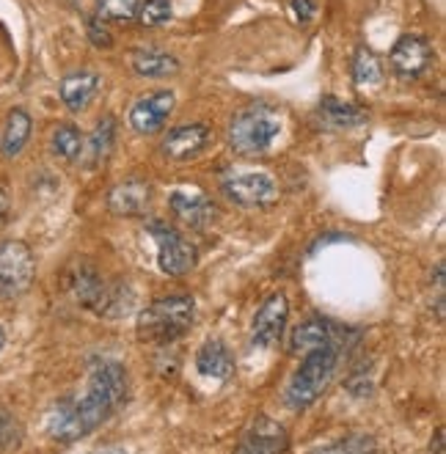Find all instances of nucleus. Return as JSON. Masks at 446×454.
<instances>
[{"label":"nucleus","mask_w":446,"mask_h":454,"mask_svg":"<svg viewBox=\"0 0 446 454\" xmlns=\"http://www.w3.org/2000/svg\"><path fill=\"white\" fill-rule=\"evenodd\" d=\"M129 396V375L119 361H94L83 391L59 399L44 416V433L59 443H74L113 419Z\"/></svg>","instance_id":"f257e3e1"},{"label":"nucleus","mask_w":446,"mask_h":454,"mask_svg":"<svg viewBox=\"0 0 446 454\" xmlns=\"http://www.w3.org/2000/svg\"><path fill=\"white\" fill-rule=\"evenodd\" d=\"M196 301L191 295H166L149 303L136 323V333L144 344H171L193 328Z\"/></svg>","instance_id":"f03ea898"},{"label":"nucleus","mask_w":446,"mask_h":454,"mask_svg":"<svg viewBox=\"0 0 446 454\" xmlns=\"http://www.w3.org/2000/svg\"><path fill=\"white\" fill-rule=\"evenodd\" d=\"M281 132V114L268 102L248 105L234 114L226 129L229 149L240 157H262Z\"/></svg>","instance_id":"7ed1b4c3"},{"label":"nucleus","mask_w":446,"mask_h":454,"mask_svg":"<svg viewBox=\"0 0 446 454\" xmlns=\"http://www.w3.org/2000/svg\"><path fill=\"white\" fill-rule=\"evenodd\" d=\"M339 356H342V347H314V350H309L284 391L286 408L306 411L309 405L317 403L336 375Z\"/></svg>","instance_id":"20e7f679"},{"label":"nucleus","mask_w":446,"mask_h":454,"mask_svg":"<svg viewBox=\"0 0 446 454\" xmlns=\"http://www.w3.org/2000/svg\"><path fill=\"white\" fill-rule=\"evenodd\" d=\"M69 292L77 303L97 314L116 317L121 309L127 311V301L121 298V284H108L91 264H81L77 270L69 273Z\"/></svg>","instance_id":"39448f33"},{"label":"nucleus","mask_w":446,"mask_h":454,"mask_svg":"<svg viewBox=\"0 0 446 454\" xmlns=\"http://www.w3.org/2000/svg\"><path fill=\"white\" fill-rule=\"evenodd\" d=\"M36 278L34 251L22 239L0 243V298H20L31 289Z\"/></svg>","instance_id":"423d86ee"},{"label":"nucleus","mask_w":446,"mask_h":454,"mask_svg":"<svg viewBox=\"0 0 446 454\" xmlns=\"http://www.w3.org/2000/svg\"><path fill=\"white\" fill-rule=\"evenodd\" d=\"M149 234L157 246V267L166 276H185L193 270L199 262V251L185 234L160 221L149 223Z\"/></svg>","instance_id":"0eeeda50"},{"label":"nucleus","mask_w":446,"mask_h":454,"mask_svg":"<svg viewBox=\"0 0 446 454\" xmlns=\"http://www.w3.org/2000/svg\"><path fill=\"white\" fill-rule=\"evenodd\" d=\"M221 188L229 196V201L246 209L270 207L273 201H278V184L265 171H231L223 176Z\"/></svg>","instance_id":"6e6552de"},{"label":"nucleus","mask_w":446,"mask_h":454,"mask_svg":"<svg viewBox=\"0 0 446 454\" xmlns=\"http://www.w3.org/2000/svg\"><path fill=\"white\" fill-rule=\"evenodd\" d=\"M168 209L182 226L191 229H207L218 218L215 201L199 188H176L168 196Z\"/></svg>","instance_id":"1a4fd4ad"},{"label":"nucleus","mask_w":446,"mask_h":454,"mask_svg":"<svg viewBox=\"0 0 446 454\" xmlns=\"http://www.w3.org/2000/svg\"><path fill=\"white\" fill-rule=\"evenodd\" d=\"M176 97L174 91H152L144 94L133 108H129V127H133L138 136H154L160 132L174 114Z\"/></svg>","instance_id":"9d476101"},{"label":"nucleus","mask_w":446,"mask_h":454,"mask_svg":"<svg viewBox=\"0 0 446 454\" xmlns=\"http://www.w3.org/2000/svg\"><path fill=\"white\" fill-rule=\"evenodd\" d=\"M286 317H290V303H286V298L281 295V292H276V295H270L265 303L259 306V311L254 317L251 344L259 347V350H268V347H273L284 336Z\"/></svg>","instance_id":"9b49d317"},{"label":"nucleus","mask_w":446,"mask_h":454,"mask_svg":"<svg viewBox=\"0 0 446 454\" xmlns=\"http://www.w3.org/2000/svg\"><path fill=\"white\" fill-rule=\"evenodd\" d=\"M290 446V435L276 419L256 416L243 433L234 454H284Z\"/></svg>","instance_id":"f8f14e48"},{"label":"nucleus","mask_w":446,"mask_h":454,"mask_svg":"<svg viewBox=\"0 0 446 454\" xmlns=\"http://www.w3.org/2000/svg\"><path fill=\"white\" fill-rule=\"evenodd\" d=\"M348 328L331 323L325 317H311L293 331L290 353H309L314 347H345Z\"/></svg>","instance_id":"ddd939ff"},{"label":"nucleus","mask_w":446,"mask_h":454,"mask_svg":"<svg viewBox=\"0 0 446 454\" xmlns=\"http://www.w3.org/2000/svg\"><path fill=\"white\" fill-rule=\"evenodd\" d=\"M388 64L403 77H422L433 64V47L422 36H403L391 47Z\"/></svg>","instance_id":"4468645a"},{"label":"nucleus","mask_w":446,"mask_h":454,"mask_svg":"<svg viewBox=\"0 0 446 454\" xmlns=\"http://www.w3.org/2000/svg\"><path fill=\"white\" fill-rule=\"evenodd\" d=\"M152 204V184L146 179H121L108 193L111 212L121 218H141Z\"/></svg>","instance_id":"2eb2a0df"},{"label":"nucleus","mask_w":446,"mask_h":454,"mask_svg":"<svg viewBox=\"0 0 446 454\" xmlns=\"http://www.w3.org/2000/svg\"><path fill=\"white\" fill-rule=\"evenodd\" d=\"M207 144H209L207 124H182L163 138L160 152L168 160H174V163H182V160H191V157L201 154L207 149Z\"/></svg>","instance_id":"dca6fc26"},{"label":"nucleus","mask_w":446,"mask_h":454,"mask_svg":"<svg viewBox=\"0 0 446 454\" xmlns=\"http://www.w3.org/2000/svg\"><path fill=\"white\" fill-rule=\"evenodd\" d=\"M99 74L91 72V69H83V72H69L64 80H61V102L72 114H83L91 99L97 97L99 91Z\"/></svg>","instance_id":"f3484780"},{"label":"nucleus","mask_w":446,"mask_h":454,"mask_svg":"<svg viewBox=\"0 0 446 454\" xmlns=\"http://www.w3.org/2000/svg\"><path fill=\"white\" fill-rule=\"evenodd\" d=\"M196 369L209 380H229L234 375V356L221 339H207L196 353Z\"/></svg>","instance_id":"a211bd4d"},{"label":"nucleus","mask_w":446,"mask_h":454,"mask_svg":"<svg viewBox=\"0 0 446 454\" xmlns=\"http://www.w3.org/2000/svg\"><path fill=\"white\" fill-rule=\"evenodd\" d=\"M317 121L325 129H353V127L366 124V111L353 102H342L336 97H323L320 108H317Z\"/></svg>","instance_id":"6ab92c4d"},{"label":"nucleus","mask_w":446,"mask_h":454,"mask_svg":"<svg viewBox=\"0 0 446 454\" xmlns=\"http://www.w3.org/2000/svg\"><path fill=\"white\" fill-rule=\"evenodd\" d=\"M113 141H116V119L113 116H102L94 129L89 132V138H83V163L86 166H99L108 160L111 149H113Z\"/></svg>","instance_id":"aec40b11"},{"label":"nucleus","mask_w":446,"mask_h":454,"mask_svg":"<svg viewBox=\"0 0 446 454\" xmlns=\"http://www.w3.org/2000/svg\"><path fill=\"white\" fill-rule=\"evenodd\" d=\"M31 129H34V121H31L28 111H22V108L9 111L4 136H0V152H4L6 157H17L25 149V144H28Z\"/></svg>","instance_id":"412c9836"},{"label":"nucleus","mask_w":446,"mask_h":454,"mask_svg":"<svg viewBox=\"0 0 446 454\" xmlns=\"http://www.w3.org/2000/svg\"><path fill=\"white\" fill-rule=\"evenodd\" d=\"M133 72L141 77H171L179 72V61L163 50H138L133 52Z\"/></svg>","instance_id":"4be33fe9"},{"label":"nucleus","mask_w":446,"mask_h":454,"mask_svg":"<svg viewBox=\"0 0 446 454\" xmlns=\"http://www.w3.org/2000/svg\"><path fill=\"white\" fill-rule=\"evenodd\" d=\"M353 83L361 91H370L383 83V64L370 47H361L353 59Z\"/></svg>","instance_id":"5701e85b"},{"label":"nucleus","mask_w":446,"mask_h":454,"mask_svg":"<svg viewBox=\"0 0 446 454\" xmlns=\"http://www.w3.org/2000/svg\"><path fill=\"white\" fill-rule=\"evenodd\" d=\"M50 149L56 157L67 160V163H74V160H81V152H83V132L74 124H61L52 132Z\"/></svg>","instance_id":"b1692460"},{"label":"nucleus","mask_w":446,"mask_h":454,"mask_svg":"<svg viewBox=\"0 0 446 454\" xmlns=\"http://www.w3.org/2000/svg\"><path fill=\"white\" fill-rule=\"evenodd\" d=\"M141 0H97L99 22H129L138 17Z\"/></svg>","instance_id":"393cba45"},{"label":"nucleus","mask_w":446,"mask_h":454,"mask_svg":"<svg viewBox=\"0 0 446 454\" xmlns=\"http://www.w3.org/2000/svg\"><path fill=\"white\" fill-rule=\"evenodd\" d=\"M317 454H378V441L372 435H348Z\"/></svg>","instance_id":"a878e982"},{"label":"nucleus","mask_w":446,"mask_h":454,"mask_svg":"<svg viewBox=\"0 0 446 454\" xmlns=\"http://www.w3.org/2000/svg\"><path fill=\"white\" fill-rule=\"evenodd\" d=\"M138 20H141V25H146V28L168 22L171 20V0H141Z\"/></svg>","instance_id":"bb28decb"},{"label":"nucleus","mask_w":446,"mask_h":454,"mask_svg":"<svg viewBox=\"0 0 446 454\" xmlns=\"http://www.w3.org/2000/svg\"><path fill=\"white\" fill-rule=\"evenodd\" d=\"M14 441H17V421L9 411L0 408V454L9 446H14Z\"/></svg>","instance_id":"cd10ccee"},{"label":"nucleus","mask_w":446,"mask_h":454,"mask_svg":"<svg viewBox=\"0 0 446 454\" xmlns=\"http://www.w3.org/2000/svg\"><path fill=\"white\" fill-rule=\"evenodd\" d=\"M290 17L298 22V25H306L314 20V14H317V4L314 0H290Z\"/></svg>","instance_id":"c85d7f7f"},{"label":"nucleus","mask_w":446,"mask_h":454,"mask_svg":"<svg viewBox=\"0 0 446 454\" xmlns=\"http://www.w3.org/2000/svg\"><path fill=\"white\" fill-rule=\"evenodd\" d=\"M86 28H89L86 34H89V39H91L94 47H111V44H113V36L108 34V28H105V22H99L97 17L89 20Z\"/></svg>","instance_id":"c756f323"},{"label":"nucleus","mask_w":446,"mask_h":454,"mask_svg":"<svg viewBox=\"0 0 446 454\" xmlns=\"http://www.w3.org/2000/svg\"><path fill=\"white\" fill-rule=\"evenodd\" d=\"M6 215H9V193L0 188V223H4Z\"/></svg>","instance_id":"7c9ffc66"},{"label":"nucleus","mask_w":446,"mask_h":454,"mask_svg":"<svg viewBox=\"0 0 446 454\" xmlns=\"http://www.w3.org/2000/svg\"><path fill=\"white\" fill-rule=\"evenodd\" d=\"M94 454H127L121 446H108V449H99V451H94Z\"/></svg>","instance_id":"2f4dec72"},{"label":"nucleus","mask_w":446,"mask_h":454,"mask_svg":"<svg viewBox=\"0 0 446 454\" xmlns=\"http://www.w3.org/2000/svg\"><path fill=\"white\" fill-rule=\"evenodd\" d=\"M6 347V331H4V325H0V350Z\"/></svg>","instance_id":"473e14b6"}]
</instances>
